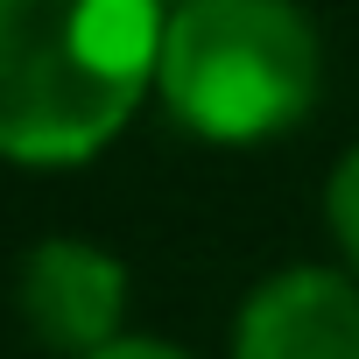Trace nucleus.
Here are the masks:
<instances>
[{
    "label": "nucleus",
    "instance_id": "0eeeda50",
    "mask_svg": "<svg viewBox=\"0 0 359 359\" xmlns=\"http://www.w3.org/2000/svg\"><path fill=\"white\" fill-rule=\"evenodd\" d=\"M169 8H184V0H169Z\"/></svg>",
    "mask_w": 359,
    "mask_h": 359
},
{
    "label": "nucleus",
    "instance_id": "f03ea898",
    "mask_svg": "<svg viewBox=\"0 0 359 359\" xmlns=\"http://www.w3.org/2000/svg\"><path fill=\"white\" fill-rule=\"evenodd\" d=\"M324 36L296 0H184L169 8L155 99L205 148H261L310 120Z\"/></svg>",
    "mask_w": 359,
    "mask_h": 359
},
{
    "label": "nucleus",
    "instance_id": "7ed1b4c3",
    "mask_svg": "<svg viewBox=\"0 0 359 359\" xmlns=\"http://www.w3.org/2000/svg\"><path fill=\"white\" fill-rule=\"evenodd\" d=\"M15 310L43 352L85 359L127 331V261L99 240L50 233L15 268Z\"/></svg>",
    "mask_w": 359,
    "mask_h": 359
},
{
    "label": "nucleus",
    "instance_id": "39448f33",
    "mask_svg": "<svg viewBox=\"0 0 359 359\" xmlns=\"http://www.w3.org/2000/svg\"><path fill=\"white\" fill-rule=\"evenodd\" d=\"M324 226H331V240H338L345 268L359 275V141L338 155L331 184H324Z\"/></svg>",
    "mask_w": 359,
    "mask_h": 359
},
{
    "label": "nucleus",
    "instance_id": "f257e3e1",
    "mask_svg": "<svg viewBox=\"0 0 359 359\" xmlns=\"http://www.w3.org/2000/svg\"><path fill=\"white\" fill-rule=\"evenodd\" d=\"M169 0H0V162L78 169L155 92Z\"/></svg>",
    "mask_w": 359,
    "mask_h": 359
},
{
    "label": "nucleus",
    "instance_id": "423d86ee",
    "mask_svg": "<svg viewBox=\"0 0 359 359\" xmlns=\"http://www.w3.org/2000/svg\"><path fill=\"white\" fill-rule=\"evenodd\" d=\"M85 359H191L184 345H169V338H113V345H99V352H85Z\"/></svg>",
    "mask_w": 359,
    "mask_h": 359
},
{
    "label": "nucleus",
    "instance_id": "20e7f679",
    "mask_svg": "<svg viewBox=\"0 0 359 359\" xmlns=\"http://www.w3.org/2000/svg\"><path fill=\"white\" fill-rule=\"evenodd\" d=\"M233 359H359V275L352 268H275L233 317Z\"/></svg>",
    "mask_w": 359,
    "mask_h": 359
}]
</instances>
